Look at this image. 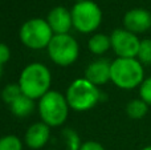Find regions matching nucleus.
<instances>
[{
  "instance_id": "7",
  "label": "nucleus",
  "mask_w": 151,
  "mask_h": 150,
  "mask_svg": "<svg viewBox=\"0 0 151 150\" xmlns=\"http://www.w3.org/2000/svg\"><path fill=\"white\" fill-rule=\"evenodd\" d=\"M49 58L60 66H69L76 63L80 53L77 40L72 35H55L47 48Z\"/></svg>"
},
{
  "instance_id": "26",
  "label": "nucleus",
  "mask_w": 151,
  "mask_h": 150,
  "mask_svg": "<svg viewBox=\"0 0 151 150\" xmlns=\"http://www.w3.org/2000/svg\"><path fill=\"white\" fill-rule=\"evenodd\" d=\"M49 150H56V149H49Z\"/></svg>"
},
{
  "instance_id": "23",
  "label": "nucleus",
  "mask_w": 151,
  "mask_h": 150,
  "mask_svg": "<svg viewBox=\"0 0 151 150\" xmlns=\"http://www.w3.org/2000/svg\"><path fill=\"white\" fill-rule=\"evenodd\" d=\"M141 150H151V145H149V146H145L143 149H141Z\"/></svg>"
},
{
  "instance_id": "3",
  "label": "nucleus",
  "mask_w": 151,
  "mask_h": 150,
  "mask_svg": "<svg viewBox=\"0 0 151 150\" xmlns=\"http://www.w3.org/2000/svg\"><path fill=\"white\" fill-rule=\"evenodd\" d=\"M101 96L98 87L83 77L74 80L69 85L65 97L70 109L76 112H86L93 109L98 104Z\"/></svg>"
},
{
  "instance_id": "9",
  "label": "nucleus",
  "mask_w": 151,
  "mask_h": 150,
  "mask_svg": "<svg viewBox=\"0 0 151 150\" xmlns=\"http://www.w3.org/2000/svg\"><path fill=\"white\" fill-rule=\"evenodd\" d=\"M123 28L141 35L151 29V12L146 8H131L123 16Z\"/></svg>"
},
{
  "instance_id": "14",
  "label": "nucleus",
  "mask_w": 151,
  "mask_h": 150,
  "mask_svg": "<svg viewBox=\"0 0 151 150\" xmlns=\"http://www.w3.org/2000/svg\"><path fill=\"white\" fill-rule=\"evenodd\" d=\"M88 48L94 55H104L105 52H107V50L111 48L110 36L104 35V33H94L93 36L89 39Z\"/></svg>"
},
{
  "instance_id": "4",
  "label": "nucleus",
  "mask_w": 151,
  "mask_h": 150,
  "mask_svg": "<svg viewBox=\"0 0 151 150\" xmlns=\"http://www.w3.org/2000/svg\"><path fill=\"white\" fill-rule=\"evenodd\" d=\"M66 97L57 90H49L39 100V113L41 121L50 128L61 126L69 114Z\"/></svg>"
},
{
  "instance_id": "21",
  "label": "nucleus",
  "mask_w": 151,
  "mask_h": 150,
  "mask_svg": "<svg viewBox=\"0 0 151 150\" xmlns=\"http://www.w3.org/2000/svg\"><path fill=\"white\" fill-rule=\"evenodd\" d=\"M9 57H11V50L8 48V45L4 44V43H0V64L4 65L9 60Z\"/></svg>"
},
{
  "instance_id": "11",
  "label": "nucleus",
  "mask_w": 151,
  "mask_h": 150,
  "mask_svg": "<svg viewBox=\"0 0 151 150\" xmlns=\"http://www.w3.org/2000/svg\"><path fill=\"white\" fill-rule=\"evenodd\" d=\"M50 138V126L44 122H35L28 128L24 136V142L32 150L44 148Z\"/></svg>"
},
{
  "instance_id": "22",
  "label": "nucleus",
  "mask_w": 151,
  "mask_h": 150,
  "mask_svg": "<svg viewBox=\"0 0 151 150\" xmlns=\"http://www.w3.org/2000/svg\"><path fill=\"white\" fill-rule=\"evenodd\" d=\"M80 150H106L104 148V145H101L97 141H86V142H82Z\"/></svg>"
},
{
  "instance_id": "24",
  "label": "nucleus",
  "mask_w": 151,
  "mask_h": 150,
  "mask_svg": "<svg viewBox=\"0 0 151 150\" xmlns=\"http://www.w3.org/2000/svg\"><path fill=\"white\" fill-rule=\"evenodd\" d=\"M3 74V64H0V77H1Z\"/></svg>"
},
{
  "instance_id": "15",
  "label": "nucleus",
  "mask_w": 151,
  "mask_h": 150,
  "mask_svg": "<svg viewBox=\"0 0 151 150\" xmlns=\"http://www.w3.org/2000/svg\"><path fill=\"white\" fill-rule=\"evenodd\" d=\"M126 113L131 120H142L149 113V105L141 98H134L126 105Z\"/></svg>"
},
{
  "instance_id": "8",
  "label": "nucleus",
  "mask_w": 151,
  "mask_h": 150,
  "mask_svg": "<svg viewBox=\"0 0 151 150\" xmlns=\"http://www.w3.org/2000/svg\"><path fill=\"white\" fill-rule=\"evenodd\" d=\"M110 40H111V49L114 50L117 57L137 58L141 45L138 35L125 28H118L111 32Z\"/></svg>"
},
{
  "instance_id": "5",
  "label": "nucleus",
  "mask_w": 151,
  "mask_h": 150,
  "mask_svg": "<svg viewBox=\"0 0 151 150\" xmlns=\"http://www.w3.org/2000/svg\"><path fill=\"white\" fill-rule=\"evenodd\" d=\"M20 40L29 49H44L48 48L52 37L55 36L47 20L40 17L29 19L21 25L19 32Z\"/></svg>"
},
{
  "instance_id": "12",
  "label": "nucleus",
  "mask_w": 151,
  "mask_h": 150,
  "mask_svg": "<svg viewBox=\"0 0 151 150\" xmlns=\"http://www.w3.org/2000/svg\"><path fill=\"white\" fill-rule=\"evenodd\" d=\"M110 74H111V63L104 58L90 63L85 69V79L97 87L110 81Z\"/></svg>"
},
{
  "instance_id": "16",
  "label": "nucleus",
  "mask_w": 151,
  "mask_h": 150,
  "mask_svg": "<svg viewBox=\"0 0 151 150\" xmlns=\"http://www.w3.org/2000/svg\"><path fill=\"white\" fill-rule=\"evenodd\" d=\"M63 138L68 150H80L81 145H82L80 140V136L77 134L76 130L70 129V128H65L63 130Z\"/></svg>"
},
{
  "instance_id": "13",
  "label": "nucleus",
  "mask_w": 151,
  "mask_h": 150,
  "mask_svg": "<svg viewBox=\"0 0 151 150\" xmlns=\"http://www.w3.org/2000/svg\"><path fill=\"white\" fill-rule=\"evenodd\" d=\"M9 109L12 114H15L19 118H24V117L29 116L35 109V100L27 97L25 94H21L16 101H13L9 105Z\"/></svg>"
},
{
  "instance_id": "19",
  "label": "nucleus",
  "mask_w": 151,
  "mask_h": 150,
  "mask_svg": "<svg viewBox=\"0 0 151 150\" xmlns=\"http://www.w3.org/2000/svg\"><path fill=\"white\" fill-rule=\"evenodd\" d=\"M137 58L141 61L142 65H151V39H143L141 40L139 50Z\"/></svg>"
},
{
  "instance_id": "20",
  "label": "nucleus",
  "mask_w": 151,
  "mask_h": 150,
  "mask_svg": "<svg viewBox=\"0 0 151 150\" xmlns=\"http://www.w3.org/2000/svg\"><path fill=\"white\" fill-rule=\"evenodd\" d=\"M139 98L147 105H151V77H146L139 87Z\"/></svg>"
},
{
  "instance_id": "2",
  "label": "nucleus",
  "mask_w": 151,
  "mask_h": 150,
  "mask_svg": "<svg viewBox=\"0 0 151 150\" xmlns=\"http://www.w3.org/2000/svg\"><path fill=\"white\" fill-rule=\"evenodd\" d=\"M145 79V68L138 58L117 57L111 61L110 81L119 89L131 90L139 88Z\"/></svg>"
},
{
  "instance_id": "17",
  "label": "nucleus",
  "mask_w": 151,
  "mask_h": 150,
  "mask_svg": "<svg viewBox=\"0 0 151 150\" xmlns=\"http://www.w3.org/2000/svg\"><path fill=\"white\" fill-rule=\"evenodd\" d=\"M23 94V90H21L20 85L17 84H9L7 87H4V89L1 90V98L7 105H11L13 101H16L20 96Z\"/></svg>"
},
{
  "instance_id": "10",
  "label": "nucleus",
  "mask_w": 151,
  "mask_h": 150,
  "mask_svg": "<svg viewBox=\"0 0 151 150\" xmlns=\"http://www.w3.org/2000/svg\"><path fill=\"white\" fill-rule=\"evenodd\" d=\"M47 21L55 35H66L73 27L72 12L65 7H55L47 16Z\"/></svg>"
},
{
  "instance_id": "6",
  "label": "nucleus",
  "mask_w": 151,
  "mask_h": 150,
  "mask_svg": "<svg viewBox=\"0 0 151 150\" xmlns=\"http://www.w3.org/2000/svg\"><path fill=\"white\" fill-rule=\"evenodd\" d=\"M70 12L73 28H76L81 33H91L101 25L102 11L99 5L91 0L76 1Z\"/></svg>"
},
{
  "instance_id": "18",
  "label": "nucleus",
  "mask_w": 151,
  "mask_h": 150,
  "mask_svg": "<svg viewBox=\"0 0 151 150\" xmlns=\"http://www.w3.org/2000/svg\"><path fill=\"white\" fill-rule=\"evenodd\" d=\"M0 150H23V142L15 134L0 137Z\"/></svg>"
},
{
  "instance_id": "1",
  "label": "nucleus",
  "mask_w": 151,
  "mask_h": 150,
  "mask_svg": "<svg viewBox=\"0 0 151 150\" xmlns=\"http://www.w3.org/2000/svg\"><path fill=\"white\" fill-rule=\"evenodd\" d=\"M52 74L47 65L40 63H32L21 71L19 77L23 94L32 100H40L50 90Z\"/></svg>"
},
{
  "instance_id": "25",
  "label": "nucleus",
  "mask_w": 151,
  "mask_h": 150,
  "mask_svg": "<svg viewBox=\"0 0 151 150\" xmlns=\"http://www.w3.org/2000/svg\"><path fill=\"white\" fill-rule=\"evenodd\" d=\"M77 1H82V0H77Z\"/></svg>"
}]
</instances>
